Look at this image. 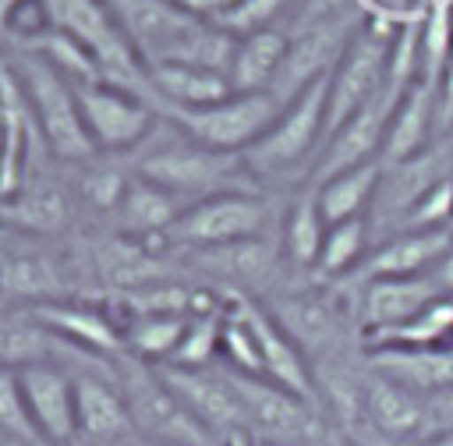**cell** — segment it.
I'll list each match as a JSON object with an SVG mask.
<instances>
[{"mask_svg": "<svg viewBox=\"0 0 453 446\" xmlns=\"http://www.w3.org/2000/svg\"><path fill=\"white\" fill-rule=\"evenodd\" d=\"M244 404L248 414V439L258 442H276V446H322L326 439V414L301 400L297 393L269 382V379H255V375H241L223 368Z\"/></svg>", "mask_w": 453, "mask_h": 446, "instance_id": "8", "label": "cell"}, {"mask_svg": "<svg viewBox=\"0 0 453 446\" xmlns=\"http://www.w3.org/2000/svg\"><path fill=\"white\" fill-rule=\"evenodd\" d=\"M21 4H25V0H0V32L7 28V21H11V14H14V11L21 7Z\"/></svg>", "mask_w": 453, "mask_h": 446, "instance_id": "43", "label": "cell"}, {"mask_svg": "<svg viewBox=\"0 0 453 446\" xmlns=\"http://www.w3.org/2000/svg\"><path fill=\"white\" fill-rule=\"evenodd\" d=\"M234 308L244 315V322L251 326L255 340H258V350H262V368H265V379L297 393L301 400L315 404L322 411V400H319V382H315V368L311 361L304 358V350L283 333V326L262 308L255 304L251 297H241V294H230Z\"/></svg>", "mask_w": 453, "mask_h": 446, "instance_id": "15", "label": "cell"}, {"mask_svg": "<svg viewBox=\"0 0 453 446\" xmlns=\"http://www.w3.org/2000/svg\"><path fill=\"white\" fill-rule=\"evenodd\" d=\"M400 99L386 96V88H382V96H375L340 131H333L326 138V145L319 149L315 163H311L308 184H322L333 173H343V170H354L361 163L379 159L382 156V142H386V127H389V117H393V106Z\"/></svg>", "mask_w": 453, "mask_h": 446, "instance_id": "14", "label": "cell"}, {"mask_svg": "<svg viewBox=\"0 0 453 446\" xmlns=\"http://www.w3.org/2000/svg\"><path fill=\"white\" fill-rule=\"evenodd\" d=\"M368 350H442L453 347V301L439 297L403 326L365 333Z\"/></svg>", "mask_w": 453, "mask_h": 446, "instance_id": "29", "label": "cell"}, {"mask_svg": "<svg viewBox=\"0 0 453 446\" xmlns=\"http://www.w3.org/2000/svg\"><path fill=\"white\" fill-rule=\"evenodd\" d=\"M322 237H326V219H322V209H319V195H315L311 184H304V191L294 195V202L283 216V227H280L283 258L294 269H315Z\"/></svg>", "mask_w": 453, "mask_h": 446, "instance_id": "30", "label": "cell"}, {"mask_svg": "<svg viewBox=\"0 0 453 446\" xmlns=\"http://www.w3.org/2000/svg\"><path fill=\"white\" fill-rule=\"evenodd\" d=\"M113 365H117L113 379L127 400L138 439L163 442V446H216L212 435L188 414V407L170 393V386L163 382V375L152 365H145L131 354L113 358Z\"/></svg>", "mask_w": 453, "mask_h": 446, "instance_id": "3", "label": "cell"}, {"mask_svg": "<svg viewBox=\"0 0 453 446\" xmlns=\"http://www.w3.org/2000/svg\"><path fill=\"white\" fill-rule=\"evenodd\" d=\"M368 237H372L368 216H357V219H343V223L326 227V237H322V248H319V258H315V269L311 273L322 276V280L347 276L372 251Z\"/></svg>", "mask_w": 453, "mask_h": 446, "instance_id": "33", "label": "cell"}, {"mask_svg": "<svg viewBox=\"0 0 453 446\" xmlns=\"http://www.w3.org/2000/svg\"><path fill=\"white\" fill-rule=\"evenodd\" d=\"M156 372L163 375L170 393L188 407V414L212 435L216 446H237L248 439V414L223 365H209V368L156 365Z\"/></svg>", "mask_w": 453, "mask_h": 446, "instance_id": "10", "label": "cell"}, {"mask_svg": "<svg viewBox=\"0 0 453 446\" xmlns=\"http://www.w3.org/2000/svg\"><path fill=\"white\" fill-rule=\"evenodd\" d=\"M262 308L304 350L311 368L322 358H326V365L336 358L340 340H343V315L329 297H322V294H276Z\"/></svg>", "mask_w": 453, "mask_h": 446, "instance_id": "16", "label": "cell"}, {"mask_svg": "<svg viewBox=\"0 0 453 446\" xmlns=\"http://www.w3.org/2000/svg\"><path fill=\"white\" fill-rule=\"evenodd\" d=\"M28 311L60 340V347H81V350H92V354H99L106 361L124 354L120 326L106 311H99L96 304H81V301L60 297V301L35 304Z\"/></svg>", "mask_w": 453, "mask_h": 446, "instance_id": "18", "label": "cell"}, {"mask_svg": "<svg viewBox=\"0 0 453 446\" xmlns=\"http://www.w3.org/2000/svg\"><path fill=\"white\" fill-rule=\"evenodd\" d=\"M453 173L439 177L403 216L400 230H453Z\"/></svg>", "mask_w": 453, "mask_h": 446, "instance_id": "38", "label": "cell"}, {"mask_svg": "<svg viewBox=\"0 0 453 446\" xmlns=\"http://www.w3.org/2000/svg\"><path fill=\"white\" fill-rule=\"evenodd\" d=\"M191 258H195L198 269H205L219 283H230L234 290H226V294H237L241 287L244 290L269 287L276 269H280L283 248L265 241V237H251V241H237V244H223V248L191 251Z\"/></svg>", "mask_w": 453, "mask_h": 446, "instance_id": "21", "label": "cell"}, {"mask_svg": "<svg viewBox=\"0 0 453 446\" xmlns=\"http://www.w3.org/2000/svg\"><path fill=\"white\" fill-rule=\"evenodd\" d=\"M219 361H223V368H230V372L265 379L258 340H255L251 326L244 322V315L234 308V301L226 304V315H223V333H219Z\"/></svg>", "mask_w": 453, "mask_h": 446, "instance_id": "35", "label": "cell"}, {"mask_svg": "<svg viewBox=\"0 0 453 446\" xmlns=\"http://www.w3.org/2000/svg\"><path fill=\"white\" fill-rule=\"evenodd\" d=\"M0 216L7 223H18L32 234H53L71 219V205L67 195L57 184H35L14 198H7L0 205Z\"/></svg>", "mask_w": 453, "mask_h": 446, "instance_id": "34", "label": "cell"}, {"mask_svg": "<svg viewBox=\"0 0 453 446\" xmlns=\"http://www.w3.org/2000/svg\"><path fill=\"white\" fill-rule=\"evenodd\" d=\"M138 446H163V442H145V439H142V442H138Z\"/></svg>", "mask_w": 453, "mask_h": 446, "instance_id": "47", "label": "cell"}, {"mask_svg": "<svg viewBox=\"0 0 453 446\" xmlns=\"http://www.w3.org/2000/svg\"><path fill=\"white\" fill-rule=\"evenodd\" d=\"M396 25L368 21L354 28L343 57L329 71V99H326V124H322V145L333 131H340L357 110H365L375 96L386 88V60Z\"/></svg>", "mask_w": 453, "mask_h": 446, "instance_id": "6", "label": "cell"}, {"mask_svg": "<svg viewBox=\"0 0 453 446\" xmlns=\"http://www.w3.org/2000/svg\"><path fill=\"white\" fill-rule=\"evenodd\" d=\"M237 446H276V442H258V439H244V442H237Z\"/></svg>", "mask_w": 453, "mask_h": 446, "instance_id": "46", "label": "cell"}, {"mask_svg": "<svg viewBox=\"0 0 453 446\" xmlns=\"http://www.w3.org/2000/svg\"><path fill=\"white\" fill-rule=\"evenodd\" d=\"M287 7V0H237L230 11H223L212 25H219L223 32H230L234 39L273 28V18H280V11Z\"/></svg>", "mask_w": 453, "mask_h": 446, "instance_id": "39", "label": "cell"}, {"mask_svg": "<svg viewBox=\"0 0 453 446\" xmlns=\"http://www.w3.org/2000/svg\"><path fill=\"white\" fill-rule=\"evenodd\" d=\"M0 432L4 435H14V439H25V442H35V446H46L32 425V414H28V404H25V393H21V379H18V368H7L0 365Z\"/></svg>", "mask_w": 453, "mask_h": 446, "instance_id": "37", "label": "cell"}, {"mask_svg": "<svg viewBox=\"0 0 453 446\" xmlns=\"http://www.w3.org/2000/svg\"><path fill=\"white\" fill-rule=\"evenodd\" d=\"M74 96H78V110H81V120H85V131L96 152L131 149L145 142V135L152 131L156 113L134 92H124L110 81H88V85H74Z\"/></svg>", "mask_w": 453, "mask_h": 446, "instance_id": "11", "label": "cell"}, {"mask_svg": "<svg viewBox=\"0 0 453 446\" xmlns=\"http://www.w3.org/2000/svg\"><path fill=\"white\" fill-rule=\"evenodd\" d=\"M237 170H244V159L212 152V149H205V145H198V142H191L184 135L177 142H163V145L149 149L138 159L134 177H142V181L177 195L184 205H191V202L209 198L216 191L241 188L234 181Z\"/></svg>", "mask_w": 453, "mask_h": 446, "instance_id": "7", "label": "cell"}, {"mask_svg": "<svg viewBox=\"0 0 453 446\" xmlns=\"http://www.w3.org/2000/svg\"><path fill=\"white\" fill-rule=\"evenodd\" d=\"M432 301H439V290L428 280V273L368 280V283H361V326H365V333L403 326L414 315H421Z\"/></svg>", "mask_w": 453, "mask_h": 446, "instance_id": "20", "label": "cell"}, {"mask_svg": "<svg viewBox=\"0 0 453 446\" xmlns=\"http://www.w3.org/2000/svg\"><path fill=\"white\" fill-rule=\"evenodd\" d=\"M379 181H382V163L372 159V163H361V166H354V170L333 173V177H326L322 184H311L315 195H319V209H322L326 227L365 216L368 205H372L375 195H379Z\"/></svg>", "mask_w": 453, "mask_h": 446, "instance_id": "28", "label": "cell"}, {"mask_svg": "<svg viewBox=\"0 0 453 446\" xmlns=\"http://www.w3.org/2000/svg\"><path fill=\"white\" fill-rule=\"evenodd\" d=\"M365 428L389 446H411L414 439H421V428H425V396L368 368L365 372Z\"/></svg>", "mask_w": 453, "mask_h": 446, "instance_id": "17", "label": "cell"}, {"mask_svg": "<svg viewBox=\"0 0 453 446\" xmlns=\"http://www.w3.org/2000/svg\"><path fill=\"white\" fill-rule=\"evenodd\" d=\"M184 212V202L142 177H131L120 205H117V227L134 237V241H152V237H163L173 219Z\"/></svg>", "mask_w": 453, "mask_h": 446, "instance_id": "27", "label": "cell"}, {"mask_svg": "<svg viewBox=\"0 0 453 446\" xmlns=\"http://www.w3.org/2000/svg\"><path fill=\"white\" fill-rule=\"evenodd\" d=\"M57 350H64L60 340L28 308L0 315V365L21 368L32 361H53Z\"/></svg>", "mask_w": 453, "mask_h": 446, "instance_id": "32", "label": "cell"}, {"mask_svg": "<svg viewBox=\"0 0 453 446\" xmlns=\"http://www.w3.org/2000/svg\"><path fill=\"white\" fill-rule=\"evenodd\" d=\"M74 418L78 439L88 446H138L127 400L110 372H74Z\"/></svg>", "mask_w": 453, "mask_h": 446, "instance_id": "12", "label": "cell"}, {"mask_svg": "<svg viewBox=\"0 0 453 446\" xmlns=\"http://www.w3.org/2000/svg\"><path fill=\"white\" fill-rule=\"evenodd\" d=\"M18 379L39 439L46 446H71L78 439L74 372H67L57 361H32L18 368Z\"/></svg>", "mask_w": 453, "mask_h": 446, "instance_id": "13", "label": "cell"}, {"mask_svg": "<svg viewBox=\"0 0 453 446\" xmlns=\"http://www.w3.org/2000/svg\"><path fill=\"white\" fill-rule=\"evenodd\" d=\"M428 280L435 283V290H439V297H449L453 301V248L428 269Z\"/></svg>", "mask_w": 453, "mask_h": 446, "instance_id": "42", "label": "cell"}, {"mask_svg": "<svg viewBox=\"0 0 453 446\" xmlns=\"http://www.w3.org/2000/svg\"><path fill=\"white\" fill-rule=\"evenodd\" d=\"M326 99H329V74L311 81L297 92L276 117V124L241 156L248 170L258 173H283L294 170L301 159H315L322 149V124H326Z\"/></svg>", "mask_w": 453, "mask_h": 446, "instance_id": "9", "label": "cell"}, {"mask_svg": "<svg viewBox=\"0 0 453 446\" xmlns=\"http://www.w3.org/2000/svg\"><path fill=\"white\" fill-rule=\"evenodd\" d=\"M269 223H273V202L265 195L251 188H230L184 205V212L173 219L163 241L188 251H205V248L265 237Z\"/></svg>", "mask_w": 453, "mask_h": 446, "instance_id": "2", "label": "cell"}, {"mask_svg": "<svg viewBox=\"0 0 453 446\" xmlns=\"http://www.w3.org/2000/svg\"><path fill=\"white\" fill-rule=\"evenodd\" d=\"M226 315V311H223ZM223 315H191L180 347L166 365L177 368H209L219 358V333H223Z\"/></svg>", "mask_w": 453, "mask_h": 446, "instance_id": "36", "label": "cell"}, {"mask_svg": "<svg viewBox=\"0 0 453 446\" xmlns=\"http://www.w3.org/2000/svg\"><path fill=\"white\" fill-rule=\"evenodd\" d=\"M287 103H280L273 92H230L219 103L195 106V110H163L180 135L191 142L223 152V156H244L280 117Z\"/></svg>", "mask_w": 453, "mask_h": 446, "instance_id": "5", "label": "cell"}, {"mask_svg": "<svg viewBox=\"0 0 453 446\" xmlns=\"http://www.w3.org/2000/svg\"><path fill=\"white\" fill-rule=\"evenodd\" d=\"M425 435H453V386L442 389V393L425 396V428H421V439Z\"/></svg>", "mask_w": 453, "mask_h": 446, "instance_id": "41", "label": "cell"}, {"mask_svg": "<svg viewBox=\"0 0 453 446\" xmlns=\"http://www.w3.org/2000/svg\"><path fill=\"white\" fill-rule=\"evenodd\" d=\"M42 4L50 14V25L92 53V60L103 71V81H110L124 92H134L145 103L152 99L145 60L131 46L127 32L120 28V21L106 0H42Z\"/></svg>", "mask_w": 453, "mask_h": 446, "instance_id": "1", "label": "cell"}, {"mask_svg": "<svg viewBox=\"0 0 453 446\" xmlns=\"http://www.w3.org/2000/svg\"><path fill=\"white\" fill-rule=\"evenodd\" d=\"M411 446H453V435H425V439H414Z\"/></svg>", "mask_w": 453, "mask_h": 446, "instance_id": "44", "label": "cell"}, {"mask_svg": "<svg viewBox=\"0 0 453 446\" xmlns=\"http://www.w3.org/2000/svg\"><path fill=\"white\" fill-rule=\"evenodd\" d=\"M14 71H18V81H21L28 113L35 117V124H39L50 152L60 156V159H92L96 156V145H92V138L85 131L74 85L60 71H53L32 50H25V57H18Z\"/></svg>", "mask_w": 453, "mask_h": 446, "instance_id": "4", "label": "cell"}, {"mask_svg": "<svg viewBox=\"0 0 453 446\" xmlns=\"http://www.w3.org/2000/svg\"><path fill=\"white\" fill-rule=\"evenodd\" d=\"M127 184H131V177H124V170H117V166H92L85 173V181H81V195H85V202L92 209L113 216L120 198H124V191H127Z\"/></svg>", "mask_w": 453, "mask_h": 446, "instance_id": "40", "label": "cell"}, {"mask_svg": "<svg viewBox=\"0 0 453 446\" xmlns=\"http://www.w3.org/2000/svg\"><path fill=\"white\" fill-rule=\"evenodd\" d=\"M453 248V230H396L372 244L365 262L354 269V283L382 276H421Z\"/></svg>", "mask_w": 453, "mask_h": 446, "instance_id": "19", "label": "cell"}, {"mask_svg": "<svg viewBox=\"0 0 453 446\" xmlns=\"http://www.w3.org/2000/svg\"><path fill=\"white\" fill-rule=\"evenodd\" d=\"M290 39L280 28H262L251 35H241L230 57L226 81L234 92H269L283 71Z\"/></svg>", "mask_w": 453, "mask_h": 446, "instance_id": "25", "label": "cell"}, {"mask_svg": "<svg viewBox=\"0 0 453 446\" xmlns=\"http://www.w3.org/2000/svg\"><path fill=\"white\" fill-rule=\"evenodd\" d=\"M372 372L396 379L418 396H432L453 386V347L442 350H372Z\"/></svg>", "mask_w": 453, "mask_h": 446, "instance_id": "26", "label": "cell"}, {"mask_svg": "<svg viewBox=\"0 0 453 446\" xmlns=\"http://www.w3.org/2000/svg\"><path fill=\"white\" fill-rule=\"evenodd\" d=\"M435 85L432 81H414L400 103L393 106L389 127H386V142H382V166H396L418 152L428 149L432 142V120H435Z\"/></svg>", "mask_w": 453, "mask_h": 446, "instance_id": "22", "label": "cell"}, {"mask_svg": "<svg viewBox=\"0 0 453 446\" xmlns=\"http://www.w3.org/2000/svg\"><path fill=\"white\" fill-rule=\"evenodd\" d=\"M0 446H35V442H25V439H14V435H4L0 432Z\"/></svg>", "mask_w": 453, "mask_h": 446, "instance_id": "45", "label": "cell"}, {"mask_svg": "<svg viewBox=\"0 0 453 446\" xmlns=\"http://www.w3.org/2000/svg\"><path fill=\"white\" fill-rule=\"evenodd\" d=\"M149 71V88L152 99L163 110H195L226 99L234 88L226 74L209 71V67H191V64H145Z\"/></svg>", "mask_w": 453, "mask_h": 446, "instance_id": "23", "label": "cell"}, {"mask_svg": "<svg viewBox=\"0 0 453 446\" xmlns=\"http://www.w3.org/2000/svg\"><path fill=\"white\" fill-rule=\"evenodd\" d=\"M64 276L60 265L46 251L32 248H11L0 255V297L21 301L25 308L60 301L64 297Z\"/></svg>", "mask_w": 453, "mask_h": 446, "instance_id": "24", "label": "cell"}, {"mask_svg": "<svg viewBox=\"0 0 453 446\" xmlns=\"http://www.w3.org/2000/svg\"><path fill=\"white\" fill-rule=\"evenodd\" d=\"M188 329V315H127L120 326L124 333V354L145 361V365H166L173 350L180 347Z\"/></svg>", "mask_w": 453, "mask_h": 446, "instance_id": "31", "label": "cell"}]
</instances>
